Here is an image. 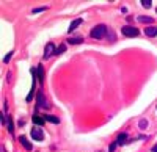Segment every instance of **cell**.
Instances as JSON below:
<instances>
[{"mask_svg":"<svg viewBox=\"0 0 157 152\" xmlns=\"http://www.w3.org/2000/svg\"><path fill=\"white\" fill-rule=\"evenodd\" d=\"M105 33H107V27L104 24H99L97 27H94L93 30H91V38H94V39H101V38H104L105 36Z\"/></svg>","mask_w":157,"mask_h":152,"instance_id":"6da1fadb","label":"cell"},{"mask_svg":"<svg viewBox=\"0 0 157 152\" xmlns=\"http://www.w3.org/2000/svg\"><path fill=\"white\" fill-rule=\"evenodd\" d=\"M32 138L36 140V141H43L44 140V133H43L41 126H36V127L32 129Z\"/></svg>","mask_w":157,"mask_h":152,"instance_id":"7a4b0ae2","label":"cell"},{"mask_svg":"<svg viewBox=\"0 0 157 152\" xmlns=\"http://www.w3.org/2000/svg\"><path fill=\"white\" fill-rule=\"evenodd\" d=\"M121 33L124 35V36H137L138 35V28H135V27H131V25H126L121 28Z\"/></svg>","mask_w":157,"mask_h":152,"instance_id":"3957f363","label":"cell"},{"mask_svg":"<svg viewBox=\"0 0 157 152\" xmlns=\"http://www.w3.org/2000/svg\"><path fill=\"white\" fill-rule=\"evenodd\" d=\"M38 107L39 108H49V102H47V99H46V96L41 89L38 91Z\"/></svg>","mask_w":157,"mask_h":152,"instance_id":"277c9868","label":"cell"},{"mask_svg":"<svg viewBox=\"0 0 157 152\" xmlns=\"http://www.w3.org/2000/svg\"><path fill=\"white\" fill-rule=\"evenodd\" d=\"M55 52H57V49H55V46H53V44L52 42H49L47 44V46H46V49H44V58H50L52 55H53V53Z\"/></svg>","mask_w":157,"mask_h":152,"instance_id":"5b68a950","label":"cell"},{"mask_svg":"<svg viewBox=\"0 0 157 152\" xmlns=\"http://www.w3.org/2000/svg\"><path fill=\"white\" fill-rule=\"evenodd\" d=\"M19 143H21V144L25 147V150H32L33 149V146H32V143L29 141V140H27L25 137H19Z\"/></svg>","mask_w":157,"mask_h":152,"instance_id":"8992f818","label":"cell"},{"mask_svg":"<svg viewBox=\"0 0 157 152\" xmlns=\"http://www.w3.org/2000/svg\"><path fill=\"white\" fill-rule=\"evenodd\" d=\"M82 22H84V19H82V17H77V19L76 21H74V22H71V25H69V28H68V31L71 33L72 30H76L77 28V27L82 24Z\"/></svg>","mask_w":157,"mask_h":152,"instance_id":"52a82bcc","label":"cell"},{"mask_svg":"<svg viewBox=\"0 0 157 152\" xmlns=\"http://www.w3.org/2000/svg\"><path fill=\"white\" fill-rule=\"evenodd\" d=\"M145 35H146V36H155V35H157V27H146Z\"/></svg>","mask_w":157,"mask_h":152,"instance_id":"ba28073f","label":"cell"},{"mask_svg":"<svg viewBox=\"0 0 157 152\" xmlns=\"http://www.w3.org/2000/svg\"><path fill=\"white\" fill-rule=\"evenodd\" d=\"M36 77H38V82L39 83L44 82V68L43 66H38V69H36Z\"/></svg>","mask_w":157,"mask_h":152,"instance_id":"9c48e42d","label":"cell"},{"mask_svg":"<svg viewBox=\"0 0 157 152\" xmlns=\"http://www.w3.org/2000/svg\"><path fill=\"white\" fill-rule=\"evenodd\" d=\"M44 119L47 121V122H53V124H58V122H60V119H58V118H55V116H50V114H46V116H44Z\"/></svg>","mask_w":157,"mask_h":152,"instance_id":"30bf717a","label":"cell"},{"mask_svg":"<svg viewBox=\"0 0 157 152\" xmlns=\"http://www.w3.org/2000/svg\"><path fill=\"white\" fill-rule=\"evenodd\" d=\"M126 138H127V135H126V133H121V135H118V140H116V144H118V146H121V144H124V143H126Z\"/></svg>","mask_w":157,"mask_h":152,"instance_id":"8fae6325","label":"cell"},{"mask_svg":"<svg viewBox=\"0 0 157 152\" xmlns=\"http://www.w3.org/2000/svg\"><path fill=\"white\" fill-rule=\"evenodd\" d=\"M138 21L145 22V24H152V22H154L152 17H146V16H140V17H138Z\"/></svg>","mask_w":157,"mask_h":152,"instance_id":"7c38bea8","label":"cell"},{"mask_svg":"<svg viewBox=\"0 0 157 152\" xmlns=\"http://www.w3.org/2000/svg\"><path fill=\"white\" fill-rule=\"evenodd\" d=\"M6 129H8V132L10 133H13L14 132V127H13V119L8 116V121H6Z\"/></svg>","mask_w":157,"mask_h":152,"instance_id":"4fadbf2b","label":"cell"},{"mask_svg":"<svg viewBox=\"0 0 157 152\" xmlns=\"http://www.w3.org/2000/svg\"><path fill=\"white\" fill-rule=\"evenodd\" d=\"M44 121H46L44 118H39V116H36V114L33 116V122H35V124H38V126H43Z\"/></svg>","mask_w":157,"mask_h":152,"instance_id":"5bb4252c","label":"cell"},{"mask_svg":"<svg viewBox=\"0 0 157 152\" xmlns=\"http://www.w3.org/2000/svg\"><path fill=\"white\" fill-rule=\"evenodd\" d=\"M82 41H84V39H82L80 36H77V38H71V39H68V42H69V44H80Z\"/></svg>","mask_w":157,"mask_h":152,"instance_id":"9a60e30c","label":"cell"},{"mask_svg":"<svg viewBox=\"0 0 157 152\" xmlns=\"http://www.w3.org/2000/svg\"><path fill=\"white\" fill-rule=\"evenodd\" d=\"M151 0H142V6L143 8H151Z\"/></svg>","mask_w":157,"mask_h":152,"instance_id":"2e32d148","label":"cell"},{"mask_svg":"<svg viewBox=\"0 0 157 152\" xmlns=\"http://www.w3.org/2000/svg\"><path fill=\"white\" fill-rule=\"evenodd\" d=\"M138 126H140V129H142V130H145V129L148 127V121H146V119H142V121H140V124H138Z\"/></svg>","mask_w":157,"mask_h":152,"instance_id":"e0dca14e","label":"cell"},{"mask_svg":"<svg viewBox=\"0 0 157 152\" xmlns=\"http://www.w3.org/2000/svg\"><path fill=\"white\" fill-rule=\"evenodd\" d=\"M64 49H66V47H64V46H60V47L57 49V52H55V55H61V53L64 52Z\"/></svg>","mask_w":157,"mask_h":152,"instance_id":"ac0fdd59","label":"cell"},{"mask_svg":"<svg viewBox=\"0 0 157 152\" xmlns=\"http://www.w3.org/2000/svg\"><path fill=\"white\" fill-rule=\"evenodd\" d=\"M46 10H47V8H46V6H41V8H35V10H33V14H35V13H41V11H46Z\"/></svg>","mask_w":157,"mask_h":152,"instance_id":"d6986e66","label":"cell"},{"mask_svg":"<svg viewBox=\"0 0 157 152\" xmlns=\"http://www.w3.org/2000/svg\"><path fill=\"white\" fill-rule=\"evenodd\" d=\"M11 57H13V52H10V53H8V55L3 58V63H8V61H10L11 60Z\"/></svg>","mask_w":157,"mask_h":152,"instance_id":"ffe728a7","label":"cell"},{"mask_svg":"<svg viewBox=\"0 0 157 152\" xmlns=\"http://www.w3.org/2000/svg\"><path fill=\"white\" fill-rule=\"evenodd\" d=\"M116 146H118V144H116V141H115V143H112V144H110V147H108V150H110V152H113V150L116 149Z\"/></svg>","mask_w":157,"mask_h":152,"instance_id":"44dd1931","label":"cell"},{"mask_svg":"<svg viewBox=\"0 0 157 152\" xmlns=\"http://www.w3.org/2000/svg\"><path fill=\"white\" fill-rule=\"evenodd\" d=\"M151 152H157V144H154V146H152V149H151Z\"/></svg>","mask_w":157,"mask_h":152,"instance_id":"7402d4cb","label":"cell"},{"mask_svg":"<svg viewBox=\"0 0 157 152\" xmlns=\"http://www.w3.org/2000/svg\"><path fill=\"white\" fill-rule=\"evenodd\" d=\"M2 152H5V150H3V149H2Z\"/></svg>","mask_w":157,"mask_h":152,"instance_id":"603a6c76","label":"cell"}]
</instances>
